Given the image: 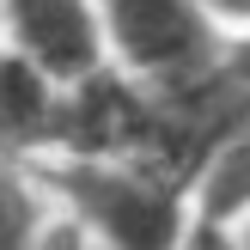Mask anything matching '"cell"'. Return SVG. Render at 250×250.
Masks as SVG:
<instances>
[{
	"instance_id": "9c48e42d",
	"label": "cell",
	"mask_w": 250,
	"mask_h": 250,
	"mask_svg": "<svg viewBox=\"0 0 250 250\" xmlns=\"http://www.w3.org/2000/svg\"><path fill=\"white\" fill-rule=\"evenodd\" d=\"M37 250H98V244L85 238V232H73L67 220H61V226H49L43 238H37Z\"/></svg>"
},
{
	"instance_id": "6da1fadb",
	"label": "cell",
	"mask_w": 250,
	"mask_h": 250,
	"mask_svg": "<svg viewBox=\"0 0 250 250\" xmlns=\"http://www.w3.org/2000/svg\"><path fill=\"white\" fill-rule=\"evenodd\" d=\"M37 183L67 202V226L98 250H177L195 226L189 189L134 159H49Z\"/></svg>"
},
{
	"instance_id": "30bf717a",
	"label": "cell",
	"mask_w": 250,
	"mask_h": 250,
	"mask_svg": "<svg viewBox=\"0 0 250 250\" xmlns=\"http://www.w3.org/2000/svg\"><path fill=\"white\" fill-rule=\"evenodd\" d=\"M232 250H250V214H244V226L232 232Z\"/></svg>"
},
{
	"instance_id": "8992f818",
	"label": "cell",
	"mask_w": 250,
	"mask_h": 250,
	"mask_svg": "<svg viewBox=\"0 0 250 250\" xmlns=\"http://www.w3.org/2000/svg\"><path fill=\"white\" fill-rule=\"evenodd\" d=\"M43 232V183H31L12 159H0V250H37Z\"/></svg>"
},
{
	"instance_id": "ba28073f",
	"label": "cell",
	"mask_w": 250,
	"mask_h": 250,
	"mask_svg": "<svg viewBox=\"0 0 250 250\" xmlns=\"http://www.w3.org/2000/svg\"><path fill=\"white\" fill-rule=\"evenodd\" d=\"M177 250H232V232H226V226H214V220H202V214H195L189 238H183Z\"/></svg>"
},
{
	"instance_id": "5b68a950",
	"label": "cell",
	"mask_w": 250,
	"mask_h": 250,
	"mask_svg": "<svg viewBox=\"0 0 250 250\" xmlns=\"http://www.w3.org/2000/svg\"><path fill=\"white\" fill-rule=\"evenodd\" d=\"M195 214L214 220V226H226L232 214H250V110L232 122L226 146H220L214 165L202 171V183H195Z\"/></svg>"
},
{
	"instance_id": "277c9868",
	"label": "cell",
	"mask_w": 250,
	"mask_h": 250,
	"mask_svg": "<svg viewBox=\"0 0 250 250\" xmlns=\"http://www.w3.org/2000/svg\"><path fill=\"white\" fill-rule=\"evenodd\" d=\"M61 92L24 55L0 49V159H49L61 134Z\"/></svg>"
},
{
	"instance_id": "52a82bcc",
	"label": "cell",
	"mask_w": 250,
	"mask_h": 250,
	"mask_svg": "<svg viewBox=\"0 0 250 250\" xmlns=\"http://www.w3.org/2000/svg\"><path fill=\"white\" fill-rule=\"evenodd\" d=\"M195 6H202L226 37H232V31H250V0H195Z\"/></svg>"
},
{
	"instance_id": "7a4b0ae2",
	"label": "cell",
	"mask_w": 250,
	"mask_h": 250,
	"mask_svg": "<svg viewBox=\"0 0 250 250\" xmlns=\"http://www.w3.org/2000/svg\"><path fill=\"white\" fill-rule=\"evenodd\" d=\"M110 67L141 85H177L226 61L232 37L195 0H98Z\"/></svg>"
},
{
	"instance_id": "3957f363",
	"label": "cell",
	"mask_w": 250,
	"mask_h": 250,
	"mask_svg": "<svg viewBox=\"0 0 250 250\" xmlns=\"http://www.w3.org/2000/svg\"><path fill=\"white\" fill-rule=\"evenodd\" d=\"M0 37L55 85H80L110 67L98 0H0Z\"/></svg>"
}]
</instances>
